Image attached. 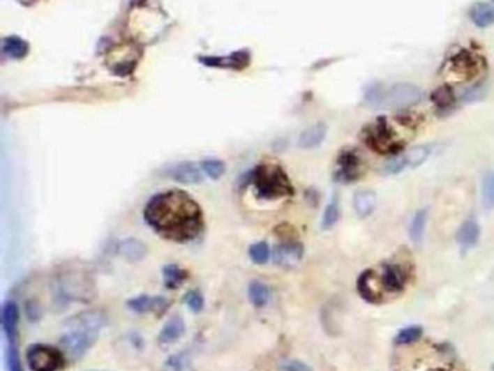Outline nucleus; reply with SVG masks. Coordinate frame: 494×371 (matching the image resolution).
<instances>
[{"instance_id":"24","label":"nucleus","mask_w":494,"mask_h":371,"mask_svg":"<svg viewBox=\"0 0 494 371\" xmlns=\"http://www.w3.org/2000/svg\"><path fill=\"white\" fill-rule=\"evenodd\" d=\"M248 299H250L251 305L255 308L267 306V303L270 302L269 286L260 280H253L248 286Z\"/></svg>"},{"instance_id":"34","label":"nucleus","mask_w":494,"mask_h":371,"mask_svg":"<svg viewBox=\"0 0 494 371\" xmlns=\"http://www.w3.org/2000/svg\"><path fill=\"white\" fill-rule=\"evenodd\" d=\"M422 333H424V329L419 325L407 326L397 333L396 344H412V342L419 340L422 337Z\"/></svg>"},{"instance_id":"6","label":"nucleus","mask_w":494,"mask_h":371,"mask_svg":"<svg viewBox=\"0 0 494 371\" xmlns=\"http://www.w3.org/2000/svg\"><path fill=\"white\" fill-rule=\"evenodd\" d=\"M422 100V90L412 83H397L387 90L386 105L393 109H407Z\"/></svg>"},{"instance_id":"22","label":"nucleus","mask_w":494,"mask_h":371,"mask_svg":"<svg viewBox=\"0 0 494 371\" xmlns=\"http://www.w3.org/2000/svg\"><path fill=\"white\" fill-rule=\"evenodd\" d=\"M161 273H163L164 286L167 289H171V290L179 289L187 280V277H188V273L184 268H181L180 266H177V264H167V266H164Z\"/></svg>"},{"instance_id":"25","label":"nucleus","mask_w":494,"mask_h":371,"mask_svg":"<svg viewBox=\"0 0 494 371\" xmlns=\"http://www.w3.org/2000/svg\"><path fill=\"white\" fill-rule=\"evenodd\" d=\"M374 273L366 271L363 275L359 277L358 280V292L363 298L368 302H378L380 301V292L377 290V286H374Z\"/></svg>"},{"instance_id":"41","label":"nucleus","mask_w":494,"mask_h":371,"mask_svg":"<svg viewBox=\"0 0 494 371\" xmlns=\"http://www.w3.org/2000/svg\"><path fill=\"white\" fill-rule=\"evenodd\" d=\"M25 313L31 322H36V321H40V318L43 317V309L36 301H28L25 303Z\"/></svg>"},{"instance_id":"14","label":"nucleus","mask_w":494,"mask_h":371,"mask_svg":"<svg viewBox=\"0 0 494 371\" xmlns=\"http://www.w3.org/2000/svg\"><path fill=\"white\" fill-rule=\"evenodd\" d=\"M199 60H200L204 66L241 70V68L248 66V63H250V54H248V51H238V52L231 54L230 57H200Z\"/></svg>"},{"instance_id":"5","label":"nucleus","mask_w":494,"mask_h":371,"mask_svg":"<svg viewBox=\"0 0 494 371\" xmlns=\"http://www.w3.org/2000/svg\"><path fill=\"white\" fill-rule=\"evenodd\" d=\"M364 141L371 150L380 154H387L397 148L394 134L384 119H380L373 126L367 128Z\"/></svg>"},{"instance_id":"8","label":"nucleus","mask_w":494,"mask_h":371,"mask_svg":"<svg viewBox=\"0 0 494 371\" xmlns=\"http://www.w3.org/2000/svg\"><path fill=\"white\" fill-rule=\"evenodd\" d=\"M305 254V248L294 239H287L280 243L273 251V262L274 264L284 267V268H293L300 264Z\"/></svg>"},{"instance_id":"23","label":"nucleus","mask_w":494,"mask_h":371,"mask_svg":"<svg viewBox=\"0 0 494 371\" xmlns=\"http://www.w3.org/2000/svg\"><path fill=\"white\" fill-rule=\"evenodd\" d=\"M406 282V274L398 266H387L384 268L382 285L390 292H401Z\"/></svg>"},{"instance_id":"42","label":"nucleus","mask_w":494,"mask_h":371,"mask_svg":"<svg viewBox=\"0 0 494 371\" xmlns=\"http://www.w3.org/2000/svg\"><path fill=\"white\" fill-rule=\"evenodd\" d=\"M281 370L283 371H313L310 365H308L306 363H303L300 360H284L281 363Z\"/></svg>"},{"instance_id":"15","label":"nucleus","mask_w":494,"mask_h":371,"mask_svg":"<svg viewBox=\"0 0 494 371\" xmlns=\"http://www.w3.org/2000/svg\"><path fill=\"white\" fill-rule=\"evenodd\" d=\"M118 254L130 263H138L147 257L148 247L137 238H126L119 241Z\"/></svg>"},{"instance_id":"29","label":"nucleus","mask_w":494,"mask_h":371,"mask_svg":"<svg viewBox=\"0 0 494 371\" xmlns=\"http://www.w3.org/2000/svg\"><path fill=\"white\" fill-rule=\"evenodd\" d=\"M386 95L387 91L384 90L383 84L380 83H373L368 84L364 93V100L370 107H378L386 103Z\"/></svg>"},{"instance_id":"10","label":"nucleus","mask_w":494,"mask_h":371,"mask_svg":"<svg viewBox=\"0 0 494 371\" xmlns=\"http://www.w3.org/2000/svg\"><path fill=\"white\" fill-rule=\"evenodd\" d=\"M165 176L181 184H197L203 181V170L192 161L170 165L165 170Z\"/></svg>"},{"instance_id":"9","label":"nucleus","mask_w":494,"mask_h":371,"mask_svg":"<svg viewBox=\"0 0 494 371\" xmlns=\"http://www.w3.org/2000/svg\"><path fill=\"white\" fill-rule=\"evenodd\" d=\"M59 286H60V294L67 301L70 299L84 301L87 299L86 298L87 292H90L87 278L84 277V274L75 273V271L64 274L59 280Z\"/></svg>"},{"instance_id":"16","label":"nucleus","mask_w":494,"mask_h":371,"mask_svg":"<svg viewBox=\"0 0 494 371\" xmlns=\"http://www.w3.org/2000/svg\"><path fill=\"white\" fill-rule=\"evenodd\" d=\"M184 332H186L184 319L180 317V315H174V317H171L165 322V325L160 331L158 340L163 344H173L184 335Z\"/></svg>"},{"instance_id":"38","label":"nucleus","mask_w":494,"mask_h":371,"mask_svg":"<svg viewBox=\"0 0 494 371\" xmlns=\"http://www.w3.org/2000/svg\"><path fill=\"white\" fill-rule=\"evenodd\" d=\"M407 167L405 158H403V154L402 156H396L393 157L391 160H389L384 165V173H389V174H397V173H401L403 172L405 169Z\"/></svg>"},{"instance_id":"4","label":"nucleus","mask_w":494,"mask_h":371,"mask_svg":"<svg viewBox=\"0 0 494 371\" xmlns=\"http://www.w3.org/2000/svg\"><path fill=\"white\" fill-rule=\"evenodd\" d=\"M99 333L87 332L80 329H67L61 337L60 345L66 356L71 360H80L86 356V352L98 341Z\"/></svg>"},{"instance_id":"21","label":"nucleus","mask_w":494,"mask_h":371,"mask_svg":"<svg viewBox=\"0 0 494 371\" xmlns=\"http://www.w3.org/2000/svg\"><path fill=\"white\" fill-rule=\"evenodd\" d=\"M2 50H3V54L8 55L9 59L22 60L24 57H27V54L29 51V44L25 40L19 38V36L12 35L3 40Z\"/></svg>"},{"instance_id":"2","label":"nucleus","mask_w":494,"mask_h":371,"mask_svg":"<svg viewBox=\"0 0 494 371\" xmlns=\"http://www.w3.org/2000/svg\"><path fill=\"white\" fill-rule=\"evenodd\" d=\"M248 181L254 188L255 197L260 200L274 202L294 195L287 173L274 162L258 164L250 173Z\"/></svg>"},{"instance_id":"32","label":"nucleus","mask_w":494,"mask_h":371,"mask_svg":"<svg viewBox=\"0 0 494 371\" xmlns=\"http://www.w3.org/2000/svg\"><path fill=\"white\" fill-rule=\"evenodd\" d=\"M432 102L438 106L440 109H447L454 105L455 102V95L449 86H441L432 93Z\"/></svg>"},{"instance_id":"26","label":"nucleus","mask_w":494,"mask_h":371,"mask_svg":"<svg viewBox=\"0 0 494 371\" xmlns=\"http://www.w3.org/2000/svg\"><path fill=\"white\" fill-rule=\"evenodd\" d=\"M426 220H428V211L426 209L417 211L413 215V218L410 220V225H409V236L414 244H421V241L425 234V228H426Z\"/></svg>"},{"instance_id":"36","label":"nucleus","mask_w":494,"mask_h":371,"mask_svg":"<svg viewBox=\"0 0 494 371\" xmlns=\"http://www.w3.org/2000/svg\"><path fill=\"white\" fill-rule=\"evenodd\" d=\"M183 301L188 306V309L192 310V312H195V313L202 312L203 308H204V298H203V294L199 290H188L184 294Z\"/></svg>"},{"instance_id":"35","label":"nucleus","mask_w":494,"mask_h":371,"mask_svg":"<svg viewBox=\"0 0 494 371\" xmlns=\"http://www.w3.org/2000/svg\"><path fill=\"white\" fill-rule=\"evenodd\" d=\"M6 365H8V371H24L21 354H19V349H17L16 344H8Z\"/></svg>"},{"instance_id":"11","label":"nucleus","mask_w":494,"mask_h":371,"mask_svg":"<svg viewBox=\"0 0 494 371\" xmlns=\"http://www.w3.org/2000/svg\"><path fill=\"white\" fill-rule=\"evenodd\" d=\"M128 309L135 313H147V312H156L158 315H164L168 308L170 302L165 299L164 296H148V294H140L135 296L126 302Z\"/></svg>"},{"instance_id":"28","label":"nucleus","mask_w":494,"mask_h":371,"mask_svg":"<svg viewBox=\"0 0 494 371\" xmlns=\"http://www.w3.org/2000/svg\"><path fill=\"white\" fill-rule=\"evenodd\" d=\"M340 216V205H339V197L335 195L331 202L327 205L324 216H322V228L324 229H331L336 225V222L339 220Z\"/></svg>"},{"instance_id":"18","label":"nucleus","mask_w":494,"mask_h":371,"mask_svg":"<svg viewBox=\"0 0 494 371\" xmlns=\"http://www.w3.org/2000/svg\"><path fill=\"white\" fill-rule=\"evenodd\" d=\"M479 238H480V227L474 219L465 220L464 224L461 225V228L458 229V234H457L458 244L464 250H470V248H472L474 245H476Z\"/></svg>"},{"instance_id":"40","label":"nucleus","mask_w":494,"mask_h":371,"mask_svg":"<svg viewBox=\"0 0 494 371\" xmlns=\"http://www.w3.org/2000/svg\"><path fill=\"white\" fill-rule=\"evenodd\" d=\"M484 96V87L483 86H472L463 91L461 99L464 102H477Z\"/></svg>"},{"instance_id":"3","label":"nucleus","mask_w":494,"mask_h":371,"mask_svg":"<svg viewBox=\"0 0 494 371\" xmlns=\"http://www.w3.org/2000/svg\"><path fill=\"white\" fill-rule=\"evenodd\" d=\"M25 357L32 371H61L66 365L64 352L52 345L32 344Z\"/></svg>"},{"instance_id":"7","label":"nucleus","mask_w":494,"mask_h":371,"mask_svg":"<svg viewBox=\"0 0 494 371\" xmlns=\"http://www.w3.org/2000/svg\"><path fill=\"white\" fill-rule=\"evenodd\" d=\"M106 326V315L100 309H90L75 313L66 321L67 329H80L99 333Z\"/></svg>"},{"instance_id":"30","label":"nucleus","mask_w":494,"mask_h":371,"mask_svg":"<svg viewBox=\"0 0 494 371\" xmlns=\"http://www.w3.org/2000/svg\"><path fill=\"white\" fill-rule=\"evenodd\" d=\"M481 200H483V206L487 211L494 208V173L493 172L486 173L483 177Z\"/></svg>"},{"instance_id":"33","label":"nucleus","mask_w":494,"mask_h":371,"mask_svg":"<svg viewBox=\"0 0 494 371\" xmlns=\"http://www.w3.org/2000/svg\"><path fill=\"white\" fill-rule=\"evenodd\" d=\"M202 170L206 176H209L214 180H218L225 174L226 165L223 161H220L218 158H207V160L202 161Z\"/></svg>"},{"instance_id":"39","label":"nucleus","mask_w":494,"mask_h":371,"mask_svg":"<svg viewBox=\"0 0 494 371\" xmlns=\"http://www.w3.org/2000/svg\"><path fill=\"white\" fill-rule=\"evenodd\" d=\"M165 365L171 370V371H183L187 365V356H186V352H179V354L176 356H171Z\"/></svg>"},{"instance_id":"27","label":"nucleus","mask_w":494,"mask_h":371,"mask_svg":"<svg viewBox=\"0 0 494 371\" xmlns=\"http://www.w3.org/2000/svg\"><path fill=\"white\" fill-rule=\"evenodd\" d=\"M429 156H431V148L428 145H414L403 154V158H405L407 167L416 169V167H419L424 162H426Z\"/></svg>"},{"instance_id":"13","label":"nucleus","mask_w":494,"mask_h":371,"mask_svg":"<svg viewBox=\"0 0 494 371\" xmlns=\"http://www.w3.org/2000/svg\"><path fill=\"white\" fill-rule=\"evenodd\" d=\"M2 326L8 344L17 342L19 326V308L13 301H6L2 308Z\"/></svg>"},{"instance_id":"12","label":"nucleus","mask_w":494,"mask_h":371,"mask_svg":"<svg viewBox=\"0 0 494 371\" xmlns=\"http://www.w3.org/2000/svg\"><path fill=\"white\" fill-rule=\"evenodd\" d=\"M359 176V157L354 151L340 153L338 158V170L335 179L338 181H354Z\"/></svg>"},{"instance_id":"1","label":"nucleus","mask_w":494,"mask_h":371,"mask_svg":"<svg viewBox=\"0 0 494 371\" xmlns=\"http://www.w3.org/2000/svg\"><path fill=\"white\" fill-rule=\"evenodd\" d=\"M144 219L160 236L186 244L197 239L204 229V216L199 203L188 193L173 189L151 197Z\"/></svg>"},{"instance_id":"19","label":"nucleus","mask_w":494,"mask_h":371,"mask_svg":"<svg viewBox=\"0 0 494 371\" xmlns=\"http://www.w3.org/2000/svg\"><path fill=\"white\" fill-rule=\"evenodd\" d=\"M470 17L472 24L479 28H487L494 25V8L488 3L479 2L470 10Z\"/></svg>"},{"instance_id":"31","label":"nucleus","mask_w":494,"mask_h":371,"mask_svg":"<svg viewBox=\"0 0 494 371\" xmlns=\"http://www.w3.org/2000/svg\"><path fill=\"white\" fill-rule=\"evenodd\" d=\"M248 255L254 264H265L270 259V247L265 241H258L248 248Z\"/></svg>"},{"instance_id":"17","label":"nucleus","mask_w":494,"mask_h":371,"mask_svg":"<svg viewBox=\"0 0 494 371\" xmlns=\"http://www.w3.org/2000/svg\"><path fill=\"white\" fill-rule=\"evenodd\" d=\"M327 134H328L327 125L316 123L301 132V135L299 137V146L303 148V150H312V148L319 146L325 141Z\"/></svg>"},{"instance_id":"37","label":"nucleus","mask_w":494,"mask_h":371,"mask_svg":"<svg viewBox=\"0 0 494 371\" xmlns=\"http://www.w3.org/2000/svg\"><path fill=\"white\" fill-rule=\"evenodd\" d=\"M454 66L457 68V71H465L467 74H470L471 71H476L477 68V63L474 61V59L471 55H458V57L454 59Z\"/></svg>"},{"instance_id":"20","label":"nucleus","mask_w":494,"mask_h":371,"mask_svg":"<svg viewBox=\"0 0 494 371\" xmlns=\"http://www.w3.org/2000/svg\"><path fill=\"white\" fill-rule=\"evenodd\" d=\"M377 196L373 190H359L354 197V209L359 218H367L374 212Z\"/></svg>"}]
</instances>
